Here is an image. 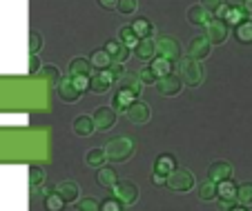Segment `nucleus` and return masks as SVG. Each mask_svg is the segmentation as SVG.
Returning <instances> with one entry per match:
<instances>
[{"label":"nucleus","mask_w":252,"mask_h":211,"mask_svg":"<svg viewBox=\"0 0 252 211\" xmlns=\"http://www.w3.org/2000/svg\"><path fill=\"white\" fill-rule=\"evenodd\" d=\"M179 67H181V78L186 84L196 87V84L203 82V65H201V60L183 56L181 60H179Z\"/></svg>","instance_id":"obj_1"},{"label":"nucleus","mask_w":252,"mask_h":211,"mask_svg":"<svg viewBox=\"0 0 252 211\" xmlns=\"http://www.w3.org/2000/svg\"><path fill=\"white\" fill-rule=\"evenodd\" d=\"M132 154H134L132 138H116V140H112L110 145L105 147L107 160H114V162H123V160H127Z\"/></svg>","instance_id":"obj_2"},{"label":"nucleus","mask_w":252,"mask_h":211,"mask_svg":"<svg viewBox=\"0 0 252 211\" xmlns=\"http://www.w3.org/2000/svg\"><path fill=\"white\" fill-rule=\"evenodd\" d=\"M165 185L172 191H190V189L194 187V176H192L188 169H174L165 178Z\"/></svg>","instance_id":"obj_3"},{"label":"nucleus","mask_w":252,"mask_h":211,"mask_svg":"<svg viewBox=\"0 0 252 211\" xmlns=\"http://www.w3.org/2000/svg\"><path fill=\"white\" fill-rule=\"evenodd\" d=\"M154 47H157V53H161V58L165 60L174 62V60H181V47L174 38H167V36H161L154 40Z\"/></svg>","instance_id":"obj_4"},{"label":"nucleus","mask_w":252,"mask_h":211,"mask_svg":"<svg viewBox=\"0 0 252 211\" xmlns=\"http://www.w3.org/2000/svg\"><path fill=\"white\" fill-rule=\"evenodd\" d=\"M228 33H230V27L223 23V20H221V18H212L208 25H205V33H203V36L210 40V45H221V42H225Z\"/></svg>","instance_id":"obj_5"},{"label":"nucleus","mask_w":252,"mask_h":211,"mask_svg":"<svg viewBox=\"0 0 252 211\" xmlns=\"http://www.w3.org/2000/svg\"><path fill=\"white\" fill-rule=\"evenodd\" d=\"M92 120H94V127L98 132H107V129H112L116 125V113L112 107H98L94 111V116H92Z\"/></svg>","instance_id":"obj_6"},{"label":"nucleus","mask_w":252,"mask_h":211,"mask_svg":"<svg viewBox=\"0 0 252 211\" xmlns=\"http://www.w3.org/2000/svg\"><path fill=\"white\" fill-rule=\"evenodd\" d=\"M114 82L116 80L112 78V74L107 69H100V71H96V74L90 76V89L94 91V94H105V91H110V87Z\"/></svg>","instance_id":"obj_7"},{"label":"nucleus","mask_w":252,"mask_h":211,"mask_svg":"<svg viewBox=\"0 0 252 211\" xmlns=\"http://www.w3.org/2000/svg\"><path fill=\"white\" fill-rule=\"evenodd\" d=\"M112 189H114V198L121 205L129 207V205H134L138 198V189H136V185H132V183H116Z\"/></svg>","instance_id":"obj_8"},{"label":"nucleus","mask_w":252,"mask_h":211,"mask_svg":"<svg viewBox=\"0 0 252 211\" xmlns=\"http://www.w3.org/2000/svg\"><path fill=\"white\" fill-rule=\"evenodd\" d=\"M125 113H127V118L134 122V125H145V122L150 120V105L136 98L127 107V111H125Z\"/></svg>","instance_id":"obj_9"},{"label":"nucleus","mask_w":252,"mask_h":211,"mask_svg":"<svg viewBox=\"0 0 252 211\" xmlns=\"http://www.w3.org/2000/svg\"><path fill=\"white\" fill-rule=\"evenodd\" d=\"M210 49H212V45H210V40L205 36H196L190 40V47H188V56L190 58H196V60H203L205 56H210Z\"/></svg>","instance_id":"obj_10"},{"label":"nucleus","mask_w":252,"mask_h":211,"mask_svg":"<svg viewBox=\"0 0 252 211\" xmlns=\"http://www.w3.org/2000/svg\"><path fill=\"white\" fill-rule=\"evenodd\" d=\"M232 178V164L225 162V160H217L214 164H210L208 169V180L212 183H221V180Z\"/></svg>","instance_id":"obj_11"},{"label":"nucleus","mask_w":252,"mask_h":211,"mask_svg":"<svg viewBox=\"0 0 252 211\" xmlns=\"http://www.w3.org/2000/svg\"><path fill=\"white\" fill-rule=\"evenodd\" d=\"M157 87H158V94L163 96H176L181 91V78L174 74H167L163 78L157 80Z\"/></svg>","instance_id":"obj_12"},{"label":"nucleus","mask_w":252,"mask_h":211,"mask_svg":"<svg viewBox=\"0 0 252 211\" xmlns=\"http://www.w3.org/2000/svg\"><path fill=\"white\" fill-rule=\"evenodd\" d=\"M54 191L63 198V202H65V205H67V202L78 200V196H81V189H78V185L74 183V180H63V183H58L56 187H54Z\"/></svg>","instance_id":"obj_13"},{"label":"nucleus","mask_w":252,"mask_h":211,"mask_svg":"<svg viewBox=\"0 0 252 211\" xmlns=\"http://www.w3.org/2000/svg\"><path fill=\"white\" fill-rule=\"evenodd\" d=\"M58 96H61L65 103H76V100L81 98V91L74 87V82H71L69 76H65V78L58 80Z\"/></svg>","instance_id":"obj_14"},{"label":"nucleus","mask_w":252,"mask_h":211,"mask_svg":"<svg viewBox=\"0 0 252 211\" xmlns=\"http://www.w3.org/2000/svg\"><path fill=\"white\" fill-rule=\"evenodd\" d=\"M217 200L219 202H237V185H234L230 178L217 183Z\"/></svg>","instance_id":"obj_15"},{"label":"nucleus","mask_w":252,"mask_h":211,"mask_svg":"<svg viewBox=\"0 0 252 211\" xmlns=\"http://www.w3.org/2000/svg\"><path fill=\"white\" fill-rule=\"evenodd\" d=\"M105 53L110 56L112 62H119V65H123V62L127 60V56H129V49L123 47L119 40H110L107 45H105Z\"/></svg>","instance_id":"obj_16"},{"label":"nucleus","mask_w":252,"mask_h":211,"mask_svg":"<svg viewBox=\"0 0 252 211\" xmlns=\"http://www.w3.org/2000/svg\"><path fill=\"white\" fill-rule=\"evenodd\" d=\"M174 169H176L174 156L172 154H161L157 158V162H154V176H163V178H167Z\"/></svg>","instance_id":"obj_17"},{"label":"nucleus","mask_w":252,"mask_h":211,"mask_svg":"<svg viewBox=\"0 0 252 211\" xmlns=\"http://www.w3.org/2000/svg\"><path fill=\"white\" fill-rule=\"evenodd\" d=\"M134 100H136V96H132L129 91H125V89H119L114 94V98H112V109H114V113H125Z\"/></svg>","instance_id":"obj_18"},{"label":"nucleus","mask_w":252,"mask_h":211,"mask_svg":"<svg viewBox=\"0 0 252 211\" xmlns=\"http://www.w3.org/2000/svg\"><path fill=\"white\" fill-rule=\"evenodd\" d=\"M134 53H136L141 60H150L157 53V47H154V38H143L134 45Z\"/></svg>","instance_id":"obj_19"},{"label":"nucleus","mask_w":252,"mask_h":211,"mask_svg":"<svg viewBox=\"0 0 252 211\" xmlns=\"http://www.w3.org/2000/svg\"><path fill=\"white\" fill-rule=\"evenodd\" d=\"M188 20H190L192 25H201V27H205V25L212 20V14H210L208 9H203L201 5H192L190 9H188Z\"/></svg>","instance_id":"obj_20"},{"label":"nucleus","mask_w":252,"mask_h":211,"mask_svg":"<svg viewBox=\"0 0 252 211\" xmlns=\"http://www.w3.org/2000/svg\"><path fill=\"white\" fill-rule=\"evenodd\" d=\"M243 20H248L243 7L241 5H228V11H225V16H223V23L228 25V27H237V25H241Z\"/></svg>","instance_id":"obj_21"},{"label":"nucleus","mask_w":252,"mask_h":211,"mask_svg":"<svg viewBox=\"0 0 252 211\" xmlns=\"http://www.w3.org/2000/svg\"><path fill=\"white\" fill-rule=\"evenodd\" d=\"M129 27H132V31L136 33L138 40H143V38H152L154 33H157L154 31V25L150 23V20H145V18H136Z\"/></svg>","instance_id":"obj_22"},{"label":"nucleus","mask_w":252,"mask_h":211,"mask_svg":"<svg viewBox=\"0 0 252 211\" xmlns=\"http://www.w3.org/2000/svg\"><path fill=\"white\" fill-rule=\"evenodd\" d=\"M119 82H121V89L129 91V94L136 96V98L141 96V91H143V82L136 78V76H129V74L125 76V74H123V78H121Z\"/></svg>","instance_id":"obj_23"},{"label":"nucleus","mask_w":252,"mask_h":211,"mask_svg":"<svg viewBox=\"0 0 252 211\" xmlns=\"http://www.w3.org/2000/svg\"><path fill=\"white\" fill-rule=\"evenodd\" d=\"M94 120H92V116H78L76 120H74V132L78 133V136H92V132H94Z\"/></svg>","instance_id":"obj_24"},{"label":"nucleus","mask_w":252,"mask_h":211,"mask_svg":"<svg viewBox=\"0 0 252 211\" xmlns=\"http://www.w3.org/2000/svg\"><path fill=\"white\" fill-rule=\"evenodd\" d=\"M85 162H87V167H94V169L105 167V162H107L105 149H92V151H87V154H85Z\"/></svg>","instance_id":"obj_25"},{"label":"nucleus","mask_w":252,"mask_h":211,"mask_svg":"<svg viewBox=\"0 0 252 211\" xmlns=\"http://www.w3.org/2000/svg\"><path fill=\"white\" fill-rule=\"evenodd\" d=\"M119 183V178H116V171L110 167H100L98 169V185L105 189H112L114 185Z\"/></svg>","instance_id":"obj_26"},{"label":"nucleus","mask_w":252,"mask_h":211,"mask_svg":"<svg viewBox=\"0 0 252 211\" xmlns=\"http://www.w3.org/2000/svg\"><path fill=\"white\" fill-rule=\"evenodd\" d=\"M92 65L87 58H74L69 62V76H90Z\"/></svg>","instance_id":"obj_27"},{"label":"nucleus","mask_w":252,"mask_h":211,"mask_svg":"<svg viewBox=\"0 0 252 211\" xmlns=\"http://www.w3.org/2000/svg\"><path fill=\"white\" fill-rule=\"evenodd\" d=\"M150 69H152V74L157 76V78H163V76L172 74V62L165 60V58H152V65H150Z\"/></svg>","instance_id":"obj_28"},{"label":"nucleus","mask_w":252,"mask_h":211,"mask_svg":"<svg viewBox=\"0 0 252 211\" xmlns=\"http://www.w3.org/2000/svg\"><path fill=\"white\" fill-rule=\"evenodd\" d=\"M234 36H237L239 42H252V20H243L241 25L234 27Z\"/></svg>","instance_id":"obj_29"},{"label":"nucleus","mask_w":252,"mask_h":211,"mask_svg":"<svg viewBox=\"0 0 252 211\" xmlns=\"http://www.w3.org/2000/svg\"><path fill=\"white\" fill-rule=\"evenodd\" d=\"M119 42L123 45V47H127V49H134V45L138 42V38H136V33L132 31V27H121V31H119Z\"/></svg>","instance_id":"obj_30"},{"label":"nucleus","mask_w":252,"mask_h":211,"mask_svg":"<svg viewBox=\"0 0 252 211\" xmlns=\"http://www.w3.org/2000/svg\"><path fill=\"white\" fill-rule=\"evenodd\" d=\"M237 202L239 205H252V183H243L237 187Z\"/></svg>","instance_id":"obj_31"},{"label":"nucleus","mask_w":252,"mask_h":211,"mask_svg":"<svg viewBox=\"0 0 252 211\" xmlns=\"http://www.w3.org/2000/svg\"><path fill=\"white\" fill-rule=\"evenodd\" d=\"M90 65L94 67L96 71H100V69H107V67L112 65V60H110V56L105 52H94L92 53V58H90Z\"/></svg>","instance_id":"obj_32"},{"label":"nucleus","mask_w":252,"mask_h":211,"mask_svg":"<svg viewBox=\"0 0 252 211\" xmlns=\"http://www.w3.org/2000/svg\"><path fill=\"white\" fill-rule=\"evenodd\" d=\"M199 196H201V200H214V198H217V183L205 180L199 187Z\"/></svg>","instance_id":"obj_33"},{"label":"nucleus","mask_w":252,"mask_h":211,"mask_svg":"<svg viewBox=\"0 0 252 211\" xmlns=\"http://www.w3.org/2000/svg\"><path fill=\"white\" fill-rule=\"evenodd\" d=\"M63 207H65V202H63V198L56 191L45 196V209L47 211H63Z\"/></svg>","instance_id":"obj_34"},{"label":"nucleus","mask_w":252,"mask_h":211,"mask_svg":"<svg viewBox=\"0 0 252 211\" xmlns=\"http://www.w3.org/2000/svg\"><path fill=\"white\" fill-rule=\"evenodd\" d=\"M43 183H45V171L33 164V167L29 169V185H32V187H38V185H43Z\"/></svg>","instance_id":"obj_35"},{"label":"nucleus","mask_w":252,"mask_h":211,"mask_svg":"<svg viewBox=\"0 0 252 211\" xmlns=\"http://www.w3.org/2000/svg\"><path fill=\"white\" fill-rule=\"evenodd\" d=\"M136 7H138V0H119L116 9H119L123 16H129V14L136 11Z\"/></svg>","instance_id":"obj_36"},{"label":"nucleus","mask_w":252,"mask_h":211,"mask_svg":"<svg viewBox=\"0 0 252 211\" xmlns=\"http://www.w3.org/2000/svg\"><path fill=\"white\" fill-rule=\"evenodd\" d=\"M40 47H43V38H40V33L38 31H32V33H29V52L38 53Z\"/></svg>","instance_id":"obj_37"},{"label":"nucleus","mask_w":252,"mask_h":211,"mask_svg":"<svg viewBox=\"0 0 252 211\" xmlns=\"http://www.w3.org/2000/svg\"><path fill=\"white\" fill-rule=\"evenodd\" d=\"M71 78V82H74V87H76L78 91H87L90 89V76H69Z\"/></svg>","instance_id":"obj_38"},{"label":"nucleus","mask_w":252,"mask_h":211,"mask_svg":"<svg viewBox=\"0 0 252 211\" xmlns=\"http://www.w3.org/2000/svg\"><path fill=\"white\" fill-rule=\"evenodd\" d=\"M136 78L141 80V82H145V84H154V82H157V80H158L157 76L152 74V69H150V67H143V69L136 74Z\"/></svg>","instance_id":"obj_39"},{"label":"nucleus","mask_w":252,"mask_h":211,"mask_svg":"<svg viewBox=\"0 0 252 211\" xmlns=\"http://www.w3.org/2000/svg\"><path fill=\"white\" fill-rule=\"evenodd\" d=\"M43 76L49 80V82H54V84L61 80V71H58V67H54V65H47V67H45V69H43Z\"/></svg>","instance_id":"obj_40"},{"label":"nucleus","mask_w":252,"mask_h":211,"mask_svg":"<svg viewBox=\"0 0 252 211\" xmlns=\"http://www.w3.org/2000/svg\"><path fill=\"white\" fill-rule=\"evenodd\" d=\"M100 211H123V205L116 198H107L105 202H100Z\"/></svg>","instance_id":"obj_41"},{"label":"nucleus","mask_w":252,"mask_h":211,"mask_svg":"<svg viewBox=\"0 0 252 211\" xmlns=\"http://www.w3.org/2000/svg\"><path fill=\"white\" fill-rule=\"evenodd\" d=\"M78 211H100V205L94 198H85V200L78 202Z\"/></svg>","instance_id":"obj_42"},{"label":"nucleus","mask_w":252,"mask_h":211,"mask_svg":"<svg viewBox=\"0 0 252 211\" xmlns=\"http://www.w3.org/2000/svg\"><path fill=\"white\" fill-rule=\"evenodd\" d=\"M199 5L203 7V9H208L210 14L214 16V11H217V9H219V7H221V5H223V0H201Z\"/></svg>","instance_id":"obj_43"},{"label":"nucleus","mask_w":252,"mask_h":211,"mask_svg":"<svg viewBox=\"0 0 252 211\" xmlns=\"http://www.w3.org/2000/svg\"><path fill=\"white\" fill-rule=\"evenodd\" d=\"M107 71L112 74V78H114V80L123 78V65H119V62H112V65L107 67Z\"/></svg>","instance_id":"obj_44"},{"label":"nucleus","mask_w":252,"mask_h":211,"mask_svg":"<svg viewBox=\"0 0 252 211\" xmlns=\"http://www.w3.org/2000/svg\"><path fill=\"white\" fill-rule=\"evenodd\" d=\"M38 69H40L38 53H29V74H38Z\"/></svg>","instance_id":"obj_45"},{"label":"nucleus","mask_w":252,"mask_h":211,"mask_svg":"<svg viewBox=\"0 0 252 211\" xmlns=\"http://www.w3.org/2000/svg\"><path fill=\"white\" fill-rule=\"evenodd\" d=\"M98 2L105 9H116V5H119V0H98Z\"/></svg>","instance_id":"obj_46"},{"label":"nucleus","mask_w":252,"mask_h":211,"mask_svg":"<svg viewBox=\"0 0 252 211\" xmlns=\"http://www.w3.org/2000/svg\"><path fill=\"white\" fill-rule=\"evenodd\" d=\"M243 11H246V16H248V18H250V16H252V0H243Z\"/></svg>","instance_id":"obj_47"},{"label":"nucleus","mask_w":252,"mask_h":211,"mask_svg":"<svg viewBox=\"0 0 252 211\" xmlns=\"http://www.w3.org/2000/svg\"><path fill=\"white\" fill-rule=\"evenodd\" d=\"M228 211H248V207L246 205H232Z\"/></svg>","instance_id":"obj_48"},{"label":"nucleus","mask_w":252,"mask_h":211,"mask_svg":"<svg viewBox=\"0 0 252 211\" xmlns=\"http://www.w3.org/2000/svg\"><path fill=\"white\" fill-rule=\"evenodd\" d=\"M165 183V178H163V176H154V185H163Z\"/></svg>","instance_id":"obj_49"}]
</instances>
